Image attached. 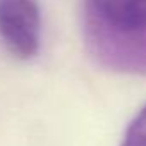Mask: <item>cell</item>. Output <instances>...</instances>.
<instances>
[{"label":"cell","mask_w":146,"mask_h":146,"mask_svg":"<svg viewBox=\"0 0 146 146\" xmlns=\"http://www.w3.org/2000/svg\"><path fill=\"white\" fill-rule=\"evenodd\" d=\"M83 35L100 65L146 76V0H84Z\"/></svg>","instance_id":"1"},{"label":"cell","mask_w":146,"mask_h":146,"mask_svg":"<svg viewBox=\"0 0 146 146\" xmlns=\"http://www.w3.org/2000/svg\"><path fill=\"white\" fill-rule=\"evenodd\" d=\"M0 36L16 57H35L41 40L36 0H0Z\"/></svg>","instance_id":"2"},{"label":"cell","mask_w":146,"mask_h":146,"mask_svg":"<svg viewBox=\"0 0 146 146\" xmlns=\"http://www.w3.org/2000/svg\"><path fill=\"white\" fill-rule=\"evenodd\" d=\"M120 146H146V105L131 120Z\"/></svg>","instance_id":"3"}]
</instances>
